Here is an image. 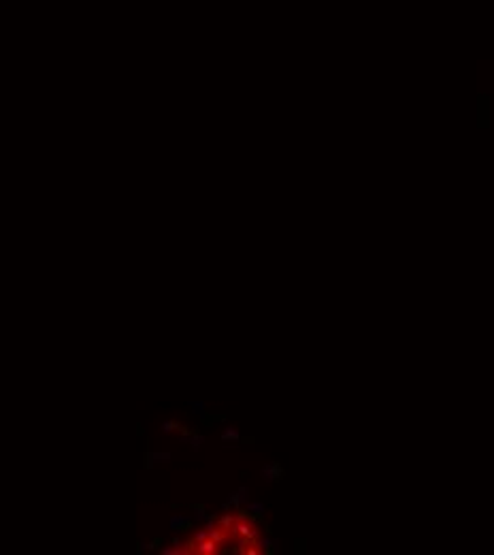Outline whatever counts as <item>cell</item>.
<instances>
[{
	"label": "cell",
	"mask_w": 494,
	"mask_h": 555,
	"mask_svg": "<svg viewBox=\"0 0 494 555\" xmlns=\"http://www.w3.org/2000/svg\"><path fill=\"white\" fill-rule=\"evenodd\" d=\"M160 553L162 555H177V549H175V547H162Z\"/></svg>",
	"instance_id": "16"
},
{
	"label": "cell",
	"mask_w": 494,
	"mask_h": 555,
	"mask_svg": "<svg viewBox=\"0 0 494 555\" xmlns=\"http://www.w3.org/2000/svg\"><path fill=\"white\" fill-rule=\"evenodd\" d=\"M220 542H215V540H211V538H207V540H201L196 545V549H194V553H201V555H215V553H220Z\"/></svg>",
	"instance_id": "5"
},
{
	"label": "cell",
	"mask_w": 494,
	"mask_h": 555,
	"mask_svg": "<svg viewBox=\"0 0 494 555\" xmlns=\"http://www.w3.org/2000/svg\"><path fill=\"white\" fill-rule=\"evenodd\" d=\"M232 534L239 536V538H243V540H249V542H258V538H260V530H258L256 523L249 521V519H237V523H234V528H232Z\"/></svg>",
	"instance_id": "1"
},
{
	"label": "cell",
	"mask_w": 494,
	"mask_h": 555,
	"mask_svg": "<svg viewBox=\"0 0 494 555\" xmlns=\"http://www.w3.org/2000/svg\"><path fill=\"white\" fill-rule=\"evenodd\" d=\"M222 442H239L241 440V434L237 427H224V431L220 434Z\"/></svg>",
	"instance_id": "9"
},
{
	"label": "cell",
	"mask_w": 494,
	"mask_h": 555,
	"mask_svg": "<svg viewBox=\"0 0 494 555\" xmlns=\"http://www.w3.org/2000/svg\"><path fill=\"white\" fill-rule=\"evenodd\" d=\"M286 476V470L281 468V464H277V461H268V464H264L260 468V478L264 483H279L284 481Z\"/></svg>",
	"instance_id": "2"
},
{
	"label": "cell",
	"mask_w": 494,
	"mask_h": 555,
	"mask_svg": "<svg viewBox=\"0 0 494 555\" xmlns=\"http://www.w3.org/2000/svg\"><path fill=\"white\" fill-rule=\"evenodd\" d=\"M247 511H251L258 519L264 517V504L262 502H247Z\"/></svg>",
	"instance_id": "11"
},
{
	"label": "cell",
	"mask_w": 494,
	"mask_h": 555,
	"mask_svg": "<svg viewBox=\"0 0 494 555\" xmlns=\"http://www.w3.org/2000/svg\"><path fill=\"white\" fill-rule=\"evenodd\" d=\"M190 408H192V412L194 414H207V404H205L203 400H198V401H190Z\"/></svg>",
	"instance_id": "14"
},
{
	"label": "cell",
	"mask_w": 494,
	"mask_h": 555,
	"mask_svg": "<svg viewBox=\"0 0 494 555\" xmlns=\"http://www.w3.org/2000/svg\"><path fill=\"white\" fill-rule=\"evenodd\" d=\"M160 429H162V434H173V431H181V429H184V425H181L179 421H175V419H166V421H162Z\"/></svg>",
	"instance_id": "8"
},
{
	"label": "cell",
	"mask_w": 494,
	"mask_h": 555,
	"mask_svg": "<svg viewBox=\"0 0 494 555\" xmlns=\"http://www.w3.org/2000/svg\"><path fill=\"white\" fill-rule=\"evenodd\" d=\"M158 545H162V538H156L154 542H149V545H145V549H156Z\"/></svg>",
	"instance_id": "17"
},
{
	"label": "cell",
	"mask_w": 494,
	"mask_h": 555,
	"mask_svg": "<svg viewBox=\"0 0 494 555\" xmlns=\"http://www.w3.org/2000/svg\"><path fill=\"white\" fill-rule=\"evenodd\" d=\"M237 519H239V517H232L230 512H228V515H224V517L217 519V523H220L222 528H226V530H232V528H234V523H237Z\"/></svg>",
	"instance_id": "13"
},
{
	"label": "cell",
	"mask_w": 494,
	"mask_h": 555,
	"mask_svg": "<svg viewBox=\"0 0 494 555\" xmlns=\"http://www.w3.org/2000/svg\"><path fill=\"white\" fill-rule=\"evenodd\" d=\"M190 442H192V448H194V451H198V448L203 446L205 438H203V434H201V431H196V434H194V436L190 438Z\"/></svg>",
	"instance_id": "15"
},
{
	"label": "cell",
	"mask_w": 494,
	"mask_h": 555,
	"mask_svg": "<svg viewBox=\"0 0 494 555\" xmlns=\"http://www.w3.org/2000/svg\"><path fill=\"white\" fill-rule=\"evenodd\" d=\"M258 547H260V551L262 553H267V555H273V553H277L279 551V547H277V540H273V538H258V542H256Z\"/></svg>",
	"instance_id": "6"
},
{
	"label": "cell",
	"mask_w": 494,
	"mask_h": 555,
	"mask_svg": "<svg viewBox=\"0 0 494 555\" xmlns=\"http://www.w3.org/2000/svg\"><path fill=\"white\" fill-rule=\"evenodd\" d=\"M228 532L230 530H226V528H213V530H209V538L211 540H215V542H220V545H224L226 542V538H228Z\"/></svg>",
	"instance_id": "7"
},
{
	"label": "cell",
	"mask_w": 494,
	"mask_h": 555,
	"mask_svg": "<svg viewBox=\"0 0 494 555\" xmlns=\"http://www.w3.org/2000/svg\"><path fill=\"white\" fill-rule=\"evenodd\" d=\"M192 508H194V519H196V521H207L209 512H207V508H205V504H194Z\"/></svg>",
	"instance_id": "10"
},
{
	"label": "cell",
	"mask_w": 494,
	"mask_h": 555,
	"mask_svg": "<svg viewBox=\"0 0 494 555\" xmlns=\"http://www.w3.org/2000/svg\"><path fill=\"white\" fill-rule=\"evenodd\" d=\"M168 528L173 532H179V534H185L192 530V519L185 515H173L168 519Z\"/></svg>",
	"instance_id": "4"
},
{
	"label": "cell",
	"mask_w": 494,
	"mask_h": 555,
	"mask_svg": "<svg viewBox=\"0 0 494 555\" xmlns=\"http://www.w3.org/2000/svg\"><path fill=\"white\" fill-rule=\"evenodd\" d=\"M247 502H249V489L239 487L234 493L228 495V500L222 504V511H230V508H245Z\"/></svg>",
	"instance_id": "3"
},
{
	"label": "cell",
	"mask_w": 494,
	"mask_h": 555,
	"mask_svg": "<svg viewBox=\"0 0 494 555\" xmlns=\"http://www.w3.org/2000/svg\"><path fill=\"white\" fill-rule=\"evenodd\" d=\"M149 455H151V459H154L156 464H170V459H173V455H170L168 451H162V453H151L149 451Z\"/></svg>",
	"instance_id": "12"
}]
</instances>
